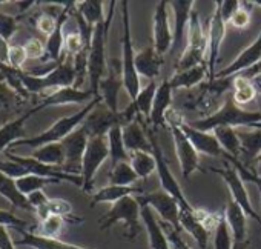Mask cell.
<instances>
[{
  "instance_id": "6da1fadb",
  "label": "cell",
  "mask_w": 261,
  "mask_h": 249,
  "mask_svg": "<svg viewBox=\"0 0 261 249\" xmlns=\"http://www.w3.org/2000/svg\"><path fill=\"white\" fill-rule=\"evenodd\" d=\"M191 127L200 131L211 133L220 127H229V128H249V130H261V114L258 111H247L238 106L233 98L232 92L227 95L224 105L211 117L198 118L194 121H189Z\"/></svg>"
},
{
  "instance_id": "7a4b0ae2",
  "label": "cell",
  "mask_w": 261,
  "mask_h": 249,
  "mask_svg": "<svg viewBox=\"0 0 261 249\" xmlns=\"http://www.w3.org/2000/svg\"><path fill=\"white\" fill-rule=\"evenodd\" d=\"M109 5H111V8H109V13H108L106 20L94 28L92 42H91V48H89V54H88L89 91L94 94V97H100V92H98L100 82L105 79V74H106V69H108V62H106V54H105V45H106L109 27H111V22H112V16H114L115 2H111Z\"/></svg>"
},
{
  "instance_id": "3957f363",
  "label": "cell",
  "mask_w": 261,
  "mask_h": 249,
  "mask_svg": "<svg viewBox=\"0 0 261 249\" xmlns=\"http://www.w3.org/2000/svg\"><path fill=\"white\" fill-rule=\"evenodd\" d=\"M121 23H123V36H121V76H123V88L129 94L130 100H136L140 94V74L136 66V51L133 45V33H130V16H129V2H121Z\"/></svg>"
},
{
  "instance_id": "277c9868",
  "label": "cell",
  "mask_w": 261,
  "mask_h": 249,
  "mask_svg": "<svg viewBox=\"0 0 261 249\" xmlns=\"http://www.w3.org/2000/svg\"><path fill=\"white\" fill-rule=\"evenodd\" d=\"M233 86V77L230 79H215L201 83L197 88V92L191 94L186 102V108L198 112L201 118L214 115L226 102L230 94L229 89Z\"/></svg>"
},
{
  "instance_id": "5b68a950",
  "label": "cell",
  "mask_w": 261,
  "mask_h": 249,
  "mask_svg": "<svg viewBox=\"0 0 261 249\" xmlns=\"http://www.w3.org/2000/svg\"><path fill=\"white\" fill-rule=\"evenodd\" d=\"M115 223H123L126 232L124 237L127 240H136L142 231V205L137 197L127 195L117 203L112 205V208L101 217L100 220V229L106 231Z\"/></svg>"
},
{
  "instance_id": "8992f818",
  "label": "cell",
  "mask_w": 261,
  "mask_h": 249,
  "mask_svg": "<svg viewBox=\"0 0 261 249\" xmlns=\"http://www.w3.org/2000/svg\"><path fill=\"white\" fill-rule=\"evenodd\" d=\"M101 97H94L83 109L77 111L75 114L69 115V117H63L60 118L57 123H54L53 127L45 131L43 134L33 137V139H22L17 142V145H28L33 148H40L45 145H51V143H62L72 131H75L79 127H82L83 121L86 120V117L91 114V111L101 102Z\"/></svg>"
},
{
  "instance_id": "52a82bcc",
  "label": "cell",
  "mask_w": 261,
  "mask_h": 249,
  "mask_svg": "<svg viewBox=\"0 0 261 249\" xmlns=\"http://www.w3.org/2000/svg\"><path fill=\"white\" fill-rule=\"evenodd\" d=\"M183 120H185L183 115L175 109H169L166 114V124L172 134L181 176H183V179L188 180L195 171H203V169L200 168V154L197 153V150L192 146V143L189 142V139L180 128V123Z\"/></svg>"
},
{
  "instance_id": "ba28073f",
  "label": "cell",
  "mask_w": 261,
  "mask_h": 249,
  "mask_svg": "<svg viewBox=\"0 0 261 249\" xmlns=\"http://www.w3.org/2000/svg\"><path fill=\"white\" fill-rule=\"evenodd\" d=\"M207 54V33L203 30V25L198 19V14L194 11L189 22L186 46L175 63L177 71H186L194 66L204 63V57Z\"/></svg>"
},
{
  "instance_id": "9c48e42d",
  "label": "cell",
  "mask_w": 261,
  "mask_h": 249,
  "mask_svg": "<svg viewBox=\"0 0 261 249\" xmlns=\"http://www.w3.org/2000/svg\"><path fill=\"white\" fill-rule=\"evenodd\" d=\"M20 79L22 83L25 85V88L28 91L33 92H42L45 89H62V88H69L72 85H75L77 80V74L74 69V65H71L69 62L65 63H59V66L49 72L48 76L43 77H31L25 72H20Z\"/></svg>"
},
{
  "instance_id": "30bf717a",
  "label": "cell",
  "mask_w": 261,
  "mask_h": 249,
  "mask_svg": "<svg viewBox=\"0 0 261 249\" xmlns=\"http://www.w3.org/2000/svg\"><path fill=\"white\" fill-rule=\"evenodd\" d=\"M108 157H109V148H108L106 136L91 137L82 163V180H83L82 189L85 192H91L94 177Z\"/></svg>"
},
{
  "instance_id": "8fae6325",
  "label": "cell",
  "mask_w": 261,
  "mask_h": 249,
  "mask_svg": "<svg viewBox=\"0 0 261 249\" xmlns=\"http://www.w3.org/2000/svg\"><path fill=\"white\" fill-rule=\"evenodd\" d=\"M137 198L140 203L148 205L154 212H157L162 217L163 223L183 232L180 226V203L166 191L162 189V191H154L149 194H142Z\"/></svg>"
},
{
  "instance_id": "7c38bea8",
  "label": "cell",
  "mask_w": 261,
  "mask_h": 249,
  "mask_svg": "<svg viewBox=\"0 0 261 249\" xmlns=\"http://www.w3.org/2000/svg\"><path fill=\"white\" fill-rule=\"evenodd\" d=\"M211 171L218 174L224 180V183H226V186H227V189L230 192V198L237 205L241 206V209L246 212V215L253 218L261 226V217L253 209V206L250 203V198H249V194H247V189H246V185H244V180L241 179L238 171L233 166L232 168L230 166H227V168H211Z\"/></svg>"
},
{
  "instance_id": "4fadbf2b",
  "label": "cell",
  "mask_w": 261,
  "mask_h": 249,
  "mask_svg": "<svg viewBox=\"0 0 261 249\" xmlns=\"http://www.w3.org/2000/svg\"><path fill=\"white\" fill-rule=\"evenodd\" d=\"M88 142L89 136L83 127H79L62 142L65 151V165L62 166L63 172L71 176H82V163L85 151L88 148Z\"/></svg>"
},
{
  "instance_id": "5bb4252c",
  "label": "cell",
  "mask_w": 261,
  "mask_h": 249,
  "mask_svg": "<svg viewBox=\"0 0 261 249\" xmlns=\"http://www.w3.org/2000/svg\"><path fill=\"white\" fill-rule=\"evenodd\" d=\"M149 140H151V145H152V154L157 160V174H159V179H160V183H162V188L163 191H166L169 195H172L178 203H180V208L181 209H186V211H192L194 206L186 200L178 182L175 180L174 174L171 172L165 157H163V151L162 148L159 146V142L155 140L154 134L151 133L149 134Z\"/></svg>"
},
{
  "instance_id": "9a60e30c",
  "label": "cell",
  "mask_w": 261,
  "mask_h": 249,
  "mask_svg": "<svg viewBox=\"0 0 261 249\" xmlns=\"http://www.w3.org/2000/svg\"><path fill=\"white\" fill-rule=\"evenodd\" d=\"M226 34V22L221 14L220 4L215 2V10L209 22V30H207V72H209V80H215V68L218 63V54L221 43L224 40Z\"/></svg>"
},
{
  "instance_id": "2e32d148",
  "label": "cell",
  "mask_w": 261,
  "mask_h": 249,
  "mask_svg": "<svg viewBox=\"0 0 261 249\" xmlns=\"http://www.w3.org/2000/svg\"><path fill=\"white\" fill-rule=\"evenodd\" d=\"M115 124H121L124 127L126 124V118L123 111L118 114L111 112L108 108H98V105L91 111V114L86 117V120L83 121L82 127L85 128V131L88 133L89 139L91 137H98V136H108L109 130Z\"/></svg>"
},
{
  "instance_id": "e0dca14e",
  "label": "cell",
  "mask_w": 261,
  "mask_h": 249,
  "mask_svg": "<svg viewBox=\"0 0 261 249\" xmlns=\"http://www.w3.org/2000/svg\"><path fill=\"white\" fill-rule=\"evenodd\" d=\"M168 2H159L154 11V22H152V37H154V48L160 56H165L168 51L172 49L174 33L171 30L169 16H168Z\"/></svg>"
},
{
  "instance_id": "ac0fdd59",
  "label": "cell",
  "mask_w": 261,
  "mask_h": 249,
  "mask_svg": "<svg viewBox=\"0 0 261 249\" xmlns=\"http://www.w3.org/2000/svg\"><path fill=\"white\" fill-rule=\"evenodd\" d=\"M108 77L103 79L100 82V97L103 98L106 108L118 114V92L123 88V76H121V62L118 59H114L111 62V66L108 68Z\"/></svg>"
},
{
  "instance_id": "d6986e66",
  "label": "cell",
  "mask_w": 261,
  "mask_h": 249,
  "mask_svg": "<svg viewBox=\"0 0 261 249\" xmlns=\"http://www.w3.org/2000/svg\"><path fill=\"white\" fill-rule=\"evenodd\" d=\"M259 62H261V31H259L258 37L255 39V42L250 46H247L229 66H226L224 69L217 72L215 79L235 77V76L241 74L243 71H247V69L253 68Z\"/></svg>"
},
{
  "instance_id": "ffe728a7",
  "label": "cell",
  "mask_w": 261,
  "mask_h": 249,
  "mask_svg": "<svg viewBox=\"0 0 261 249\" xmlns=\"http://www.w3.org/2000/svg\"><path fill=\"white\" fill-rule=\"evenodd\" d=\"M174 11V42L172 53H175L188 37L191 16L194 13V0H174L169 4Z\"/></svg>"
},
{
  "instance_id": "44dd1931",
  "label": "cell",
  "mask_w": 261,
  "mask_h": 249,
  "mask_svg": "<svg viewBox=\"0 0 261 249\" xmlns=\"http://www.w3.org/2000/svg\"><path fill=\"white\" fill-rule=\"evenodd\" d=\"M180 128L183 130V133L186 134V137L189 139V142L192 143V146L197 150L198 154H204V156H211V157H218V156H224L223 148L220 146L217 137L214 136V133H206V131H200L195 130L194 127H191V123L183 120L180 123Z\"/></svg>"
},
{
  "instance_id": "7402d4cb",
  "label": "cell",
  "mask_w": 261,
  "mask_h": 249,
  "mask_svg": "<svg viewBox=\"0 0 261 249\" xmlns=\"http://www.w3.org/2000/svg\"><path fill=\"white\" fill-rule=\"evenodd\" d=\"M171 103H172V88L169 85V80H165L159 85L157 92H155V98L152 103V109H151V115L148 123L152 124V128H168L166 124V114L171 109Z\"/></svg>"
},
{
  "instance_id": "603a6c76",
  "label": "cell",
  "mask_w": 261,
  "mask_h": 249,
  "mask_svg": "<svg viewBox=\"0 0 261 249\" xmlns=\"http://www.w3.org/2000/svg\"><path fill=\"white\" fill-rule=\"evenodd\" d=\"M140 205H142V221L148 232V240H149L151 247L152 249H172L165 234V229L162 223L157 220L154 211L145 203H140Z\"/></svg>"
},
{
  "instance_id": "cb8c5ba5",
  "label": "cell",
  "mask_w": 261,
  "mask_h": 249,
  "mask_svg": "<svg viewBox=\"0 0 261 249\" xmlns=\"http://www.w3.org/2000/svg\"><path fill=\"white\" fill-rule=\"evenodd\" d=\"M123 142L129 154H133V153H151L152 154L151 140L146 137L142 123L137 118L123 127Z\"/></svg>"
},
{
  "instance_id": "d4e9b609",
  "label": "cell",
  "mask_w": 261,
  "mask_h": 249,
  "mask_svg": "<svg viewBox=\"0 0 261 249\" xmlns=\"http://www.w3.org/2000/svg\"><path fill=\"white\" fill-rule=\"evenodd\" d=\"M247 218L249 217L241 209V206L237 205L232 198H229L224 209V220L232 232L233 243L247 241Z\"/></svg>"
},
{
  "instance_id": "484cf974",
  "label": "cell",
  "mask_w": 261,
  "mask_h": 249,
  "mask_svg": "<svg viewBox=\"0 0 261 249\" xmlns=\"http://www.w3.org/2000/svg\"><path fill=\"white\" fill-rule=\"evenodd\" d=\"M136 66L139 74L148 77L152 82L160 76L163 66V56H160L154 46H146L136 54Z\"/></svg>"
},
{
  "instance_id": "4316f807",
  "label": "cell",
  "mask_w": 261,
  "mask_h": 249,
  "mask_svg": "<svg viewBox=\"0 0 261 249\" xmlns=\"http://www.w3.org/2000/svg\"><path fill=\"white\" fill-rule=\"evenodd\" d=\"M206 77H209L207 65L206 63H201V65L194 66V68L186 69V71H177L168 80H169V85H171L172 91L174 89H180V88L194 89V88L200 86Z\"/></svg>"
},
{
  "instance_id": "83f0119b",
  "label": "cell",
  "mask_w": 261,
  "mask_h": 249,
  "mask_svg": "<svg viewBox=\"0 0 261 249\" xmlns=\"http://www.w3.org/2000/svg\"><path fill=\"white\" fill-rule=\"evenodd\" d=\"M180 226L181 231H186L198 244V249H206L209 243V231L201 225L195 214V208L192 211H186L180 208Z\"/></svg>"
},
{
  "instance_id": "f1b7e54d",
  "label": "cell",
  "mask_w": 261,
  "mask_h": 249,
  "mask_svg": "<svg viewBox=\"0 0 261 249\" xmlns=\"http://www.w3.org/2000/svg\"><path fill=\"white\" fill-rule=\"evenodd\" d=\"M94 94L88 89V91H80L74 86H69V88H62V89H57L54 91L53 94H48V97L40 103V106L34 108L33 112L45 108V106H49V105H68V103H83L86 100H89Z\"/></svg>"
},
{
  "instance_id": "f546056e",
  "label": "cell",
  "mask_w": 261,
  "mask_h": 249,
  "mask_svg": "<svg viewBox=\"0 0 261 249\" xmlns=\"http://www.w3.org/2000/svg\"><path fill=\"white\" fill-rule=\"evenodd\" d=\"M19 232L22 234L19 244L30 246L33 249H86V247H82L77 244L65 243L59 238H48V237H42L37 234H30L23 229H19Z\"/></svg>"
},
{
  "instance_id": "4dcf8cb0",
  "label": "cell",
  "mask_w": 261,
  "mask_h": 249,
  "mask_svg": "<svg viewBox=\"0 0 261 249\" xmlns=\"http://www.w3.org/2000/svg\"><path fill=\"white\" fill-rule=\"evenodd\" d=\"M241 142V157L249 163L261 157V130H237Z\"/></svg>"
},
{
  "instance_id": "1f68e13d",
  "label": "cell",
  "mask_w": 261,
  "mask_h": 249,
  "mask_svg": "<svg viewBox=\"0 0 261 249\" xmlns=\"http://www.w3.org/2000/svg\"><path fill=\"white\" fill-rule=\"evenodd\" d=\"M136 192H142V189H137L134 186H115V185H108L98 191L94 192L91 206H95L98 203H117L118 200L127 197V195H134Z\"/></svg>"
},
{
  "instance_id": "d6a6232c",
  "label": "cell",
  "mask_w": 261,
  "mask_h": 249,
  "mask_svg": "<svg viewBox=\"0 0 261 249\" xmlns=\"http://www.w3.org/2000/svg\"><path fill=\"white\" fill-rule=\"evenodd\" d=\"M108 139V148H109V157L112 160V166L120 162H129L130 154L127 153L124 142H123V127L115 124L112 127L106 136Z\"/></svg>"
},
{
  "instance_id": "836d02e7",
  "label": "cell",
  "mask_w": 261,
  "mask_h": 249,
  "mask_svg": "<svg viewBox=\"0 0 261 249\" xmlns=\"http://www.w3.org/2000/svg\"><path fill=\"white\" fill-rule=\"evenodd\" d=\"M214 136L217 137V140L226 156H230L233 159L241 157V142L238 139L235 128L220 127V128L214 130Z\"/></svg>"
},
{
  "instance_id": "e575fe53",
  "label": "cell",
  "mask_w": 261,
  "mask_h": 249,
  "mask_svg": "<svg viewBox=\"0 0 261 249\" xmlns=\"http://www.w3.org/2000/svg\"><path fill=\"white\" fill-rule=\"evenodd\" d=\"M0 194H2L5 198H8L17 208H22L25 211H34L28 202V197L25 194H22L19 191L16 182L11 177L5 176L4 172H0Z\"/></svg>"
},
{
  "instance_id": "d590c367",
  "label": "cell",
  "mask_w": 261,
  "mask_h": 249,
  "mask_svg": "<svg viewBox=\"0 0 261 249\" xmlns=\"http://www.w3.org/2000/svg\"><path fill=\"white\" fill-rule=\"evenodd\" d=\"M33 159H36L37 162L48 165V166H62L65 165V151L62 143H51V145H45L37 148L33 153Z\"/></svg>"
},
{
  "instance_id": "8d00e7d4",
  "label": "cell",
  "mask_w": 261,
  "mask_h": 249,
  "mask_svg": "<svg viewBox=\"0 0 261 249\" xmlns=\"http://www.w3.org/2000/svg\"><path fill=\"white\" fill-rule=\"evenodd\" d=\"M129 163L140 180L148 179L157 171V160L151 153H133L129 157Z\"/></svg>"
},
{
  "instance_id": "74e56055",
  "label": "cell",
  "mask_w": 261,
  "mask_h": 249,
  "mask_svg": "<svg viewBox=\"0 0 261 249\" xmlns=\"http://www.w3.org/2000/svg\"><path fill=\"white\" fill-rule=\"evenodd\" d=\"M255 97H258L256 89L252 83V80L244 79L241 76L233 77V86H232V98L238 106H244L250 103Z\"/></svg>"
},
{
  "instance_id": "f35d334b",
  "label": "cell",
  "mask_w": 261,
  "mask_h": 249,
  "mask_svg": "<svg viewBox=\"0 0 261 249\" xmlns=\"http://www.w3.org/2000/svg\"><path fill=\"white\" fill-rule=\"evenodd\" d=\"M139 179L136 171L133 169L129 162H120L112 166V171L109 172V185L115 186H133Z\"/></svg>"
},
{
  "instance_id": "ab89813d",
  "label": "cell",
  "mask_w": 261,
  "mask_h": 249,
  "mask_svg": "<svg viewBox=\"0 0 261 249\" xmlns=\"http://www.w3.org/2000/svg\"><path fill=\"white\" fill-rule=\"evenodd\" d=\"M157 88H159V85H157L155 80L149 82V85L145 86L140 91V94L137 95V98L130 102V105L136 108L137 114L139 115H143L148 120H149V115H151V109H152V103H154V98H155Z\"/></svg>"
},
{
  "instance_id": "60d3db41",
  "label": "cell",
  "mask_w": 261,
  "mask_h": 249,
  "mask_svg": "<svg viewBox=\"0 0 261 249\" xmlns=\"http://www.w3.org/2000/svg\"><path fill=\"white\" fill-rule=\"evenodd\" d=\"M77 13L85 19V22L91 27H97L103 23L106 19L103 17V2L98 0H88V2L77 4Z\"/></svg>"
},
{
  "instance_id": "b9f144b4",
  "label": "cell",
  "mask_w": 261,
  "mask_h": 249,
  "mask_svg": "<svg viewBox=\"0 0 261 249\" xmlns=\"http://www.w3.org/2000/svg\"><path fill=\"white\" fill-rule=\"evenodd\" d=\"M30 114H33V111H30L27 115H23V117H20V118H17V120L8 123L7 127H4L2 130H0V151H2L8 143H11L13 140L20 139V136H22V133H23V131H22V124H23L25 118H27Z\"/></svg>"
},
{
  "instance_id": "7bdbcfd3",
  "label": "cell",
  "mask_w": 261,
  "mask_h": 249,
  "mask_svg": "<svg viewBox=\"0 0 261 249\" xmlns=\"http://www.w3.org/2000/svg\"><path fill=\"white\" fill-rule=\"evenodd\" d=\"M54 182H59V180H53V179H45V177H39V176H25L22 179H17L16 180V185L19 188V191L22 194H25L27 197L36 191H40L43 186H46L48 183H54Z\"/></svg>"
},
{
  "instance_id": "ee69618b",
  "label": "cell",
  "mask_w": 261,
  "mask_h": 249,
  "mask_svg": "<svg viewBox=\"0 0 261 249\" xmlns=\"http://www.w3.org/2000/svg\"><path fill=\"white\" fill-rule=\"evenodd\" d=\"M65 226V218L59 215H49L37 226V235L48 238H59L62 229Z\"/></svg>"
},
{
  "instance_id": "f6af8a7d",
  "label": "cell",
  "mask_w": 261,
  "mask_h": 249,
  "mask_svg": "<svg viewBox=\"0 0 261 249\" xmlns=\"http://www.w3.org/2000/svg\"><path fill=\"white\" fill-rule=\"evenodd\" d=\"M214 249H233V237L224 218L214 231Z\"/></svg>"
},
{
  "instance_id": "bcb514c9",
  "label": "cell",
  "mask_w": 261,
  "mask_h": 249,
  "mask_svg": "<svg viewBox=\"0 0 261 249\" xmlns=\"http://www.w3.org/2000/svg\"><path fill=\"white\" fill-rule=\"evenodd\" d=\"M65 49L69 56H77L83 49H89V48L85 45L83 36L79 31V33H69L68 36H65Z\"/></svg>"
},
{
  "instance_id": "7dc6e473",
  "label": "cell",
  "mask_w": 261,
  "mask_h": 249,
  "mask_svg": "<svg viewBox=\"0 0 261 249\" xmlns=\"http://www.w3.org/2000/svg\"><path fill=\"white\" fill-rule=\"evenodd\" d=\"M46 208H48L49 215H59V217H63L65 220L72 215V206H71V203L66 202V200H63V198H51L48 202Z\"/></svg>"
},
{
  "instance_id": "c3c4849f",
  "label": "cell",
  "mask_w": 261,
  "mask_h": 249,
  "mask_svg": "<svg viewBox=\"0 0 261 249\" xmlns=\"http://www.w3.org/2000/svg\"><path fill=\"white\" fill-rule=\"evenodd\" d=\"M224 157H226L227 160H230V162H232L233 168L238 171V174L241 176V179H243L244 182H252V183L259 189V192H261V182H259V179H258V176H256L255 172H250L249 169H246V165H244L243 162H240L238 159H233V157L226 156V154H224Z\"/></svg>"
},
{
  "instance_id": "681fc988",
  "label": "cell",
  "mask_w": 261,
  "mask_h": 249,
  "mask_svg": "<svg viewBox=\"0 0 261 249\" xmlns=\"http://www.w3.org/2000/svg\"><path fill=\"white\" fill-rule=\"evenodd\" d=\"M162 226H163V229H165V234H166V237H168V240H169L172 249H192V247L183 240L180 231L174 229L172 226H169V225H166V223H163V221H162Z\"/></svg>"
},
{
  "instance_id": "f907efd6",
  "label": "cell",
  "mask_w": 261,
  "mask_h": 249,
  "mask_svg": "<svg viewBox=\"0 0 261 249\" xmlns=\"http://www.w3.org/2000/svg\"><path fill=\"white\" fill-rule=\"evenodd\" d=\"M0 172H4L11 179H22L25 176H30L28 171L16 162H2L0 163Z\"/></svg>"
},
{
  "instance_id": "816d5d0a",
  "label": "cell",
  "mask_w": 261,
  "mask_h": 249,
  "mask_svg": "<svg viewBox=\"0 0 261 249\" xmlns=\"http://www.w3.org/2000/svg\"><path fill=\"white\" fill-rule=\"evenodd\" d=\"M57 27H59V20H56V19H54L53 16H49V14H42V16L39 17V20H37V28H39V31L43 33V34H46V36H53V34L56 33Z\"/></svg>"
},
{
  "instance_id": "f5cc1de1",
  "label": "cell",
  "mask_w": 261,
  "mask_h": 249,
  "mask_svg": "<svg viewBox=\"0 0 261 249\" xmlns=\"http://www.w3.org/2000/svg\"><path fill=\"white\" fill-rule=\"evenodd\" d=\"M16 20L7 14H2L0 13V37H2L4 40H8L14 31H16Z\"/></svg>"
},
{
  "instance_id": "db71d44e",
  "label": "cell",
  "mask_w": 261,
  "mask_h": 249,
  "mask_svg": "<svg viewBox=\"0 0 261 249\" xmlns=\"http://www.w3.org/2000/svg\"><path fill=\"white\" fill-rule=\"evenodd\" d=\"M23 48H25V53H27L28 59H40L45 54V49H46L45 45L37 39H30L23 45Z\"/></svg>"
},
{
  "instance_id": "11a10c76",
  "label": "cell",
  "mask_w": 261,
  "mask_h": 249,
  "mask_svg": "<svg viewBox=\"0 0 261 249\" xmlns=\"http://www.w3.org/2000/svg\"><path fill=\"white\" fill-rule=\"evenodd\" d=\"M28 59L27 53H25V48L23 46H11L10 48V54H8V62L11 63L13 69H17L20 68L25 60Z\"/></svg>"
},
{
  "instance_id": "9f6ffc18",
  "label": "cell",
  "mask_w": 261,
  "mask_h": 249,
  "mask_svg": "<svg viewBox=\"0 0 261 249\" xmlns=\"http://www.w3.org/2000/svg\"><path fill=\"white\" fill-rule=\"evenodd\" d=\"M229 23L233 27V28H237V30H244L249 23H250V13L249 11H246V10H243L241 7H240V10L232 16V19L229 20Z\"/></svg>"
},
{
  "instance_id": "6f0895ef",
  "label": "cell",
  "mask_w": 261,
  "mask_h": 249,
  "mask_svg": "<svg viewBox=\"0 0 261 249\" xmlns=\"http://www.w3.org/2000/svg\"><path fill=\"white\" fill-rule=\"evenodd\" d=\"M220 8H221V14L226 23H229V20L232 19V16L240 10V2L238 0H224V2H220Z\"/></svg>"
},
{
  "instance_id": "680465c9",
  "label": "cell",
  "mask_w": 261,
  "mask_h": 249,
  "mask_svg": "<svg viewBox=\"0 0 261 249\" xmlns=\"http://www.w3.org/2000/svg\"><path fill=\"white\" fill-rule=\"evenodd\" d=\"M0 226H13V228L22 229L23 226H27V221L17 218L8 211H0Z\"/></svg>"
},
{
  "instance_id": "91938a15",
  "label": "cell",
  "mask_w": 261,
  "mask_h": 249,
  "mask_svg": "<svg viewBox=\"0 0 261 249\" xmlns=\"http://www.w3.org/2000/svg\"><path fill=\"white\" fill-rule=\"evenodd\" d=\"M0 249H16L5 226H0Z\"/></svg>"
},
{
  "instance_id": "94428289",
  "label": "cell",
  "mask_w": 261,
  "mask_h": 249,
  "mask_svg": "<svg viewBox=\"0 0 261 249\" xmlns=\"http://www.w3.org/2000/svg\"><path fill=\"white\" fill-rule=\"evenodd\" d=\"M8 54H10V46L7 45V40H4L0 37V60H8Z\"/></svg>"
},
{
  "instance_id": "6125c7cd",
  "label": "cell",
  "mask_w": 261,
  "mask_h": 249,
  "mask_svg": "<svg viewBox=\"0 0 261 249\" xmlns=\"http://www.w3.org/2000/svg\"><path fill=\"white\" fill-rule=\"evenodd\" d=\"M252 83H253V86H255V89H256V94L259 95V94H261V74L256 76V77L252 80Z\"/></svg>"
},
{
  "instance_id": "be15d7a7",
  "label": "cell",
  "mask_w": 261,
  "mask_h": 249,
  "mask_svg": "<svg viewBox=\"0 0 261 249\" xmlns=\"http://www.w3.org/2000/svg\"><path fill=\"white\" fill-rule=\"evenodd\" d=\"M233 249H249V240H247V241L233 243Z\"/></svg>"
},
{
  "instance_id": "e7e4bbea",
  "label": "cell",
  "mask_w": 261,
  "mask_h": 249,
  "mask_svg": "<svg viewBox=\"0 0 261 249\" xmlns=\"http://www.w3.org/2000/svg\"><path fill=\"white\" fill-rule=\"evenodd\" d=\"M258 106H259V111H258V112L261 114V94L258 95Z\"/></svg>"
},
{
  "instance_id": "03108f58",
  "label": "cell",
  "mask_w": 261,
  "mask_h": 249,
  "mask_svg": "<svg viewBox=\"0 0 261 249\" xmlns=\"http://www.w3.org/2000/svg\"><path fill=\"white\" fill-rule=\"evenodd\" d=\"M255 7H259V8H261V0H256V2H255Z\"/></svg>"
},
{
  "instance_id": "003e7915",
  "label": "cell",
  "mask_w": 261,
  "mask_h": 249,
  "mask_svg": "<svg viewBox=\"0 0 261 249\" xmlns=\"http://www.w3.org/2000/svg\"><path fill=\"white\" fill-rule=\"evenodd\" d=\"M258 179H259V177H258ZM259 182H261V179H259Z\"/></svg>"
}]
</instances>
